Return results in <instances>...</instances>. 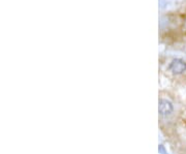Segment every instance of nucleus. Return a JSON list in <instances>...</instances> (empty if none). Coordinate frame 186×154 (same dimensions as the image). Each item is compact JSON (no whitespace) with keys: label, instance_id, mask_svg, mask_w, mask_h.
Here are the masks:
<instances>
[{"label":"nucleus","instance_id":"3","mask_svg":"<svg viewBox=\"0 0 186 154\" xmlns=\"http://www.w3.org/2000/svg\"><path fill=\"white\" fill-rule=\"evenodd\" d=\"M183 31L186 32V16L184 18V21H183Z\"/></svg>","mask_w":186,"mask_h":154},{"label":"nucleus","instance_id":"1","mask_svg":"<svg viewBox=\"0 0 186 154\" xmlns=\"http://www.w3.org/2000/svg\"><path fill=\"white\" fill-rule=\"evenodd\" d=\"M170 69L176 75L183 73L186 70V62L182 59H174L170 64Z\"/></svg>","mask_w":186,"mask_h":154},{"label":"nucleus","instance_id":"2","mask_svg":"<svg viewBox=\"0 0 186 154\" xmlns=\"http://www.w3.org/2000/svg\"><path fill=\"white\" fill-rule=\"evenodd\" d=\"M159 112L162 116H167L173 112V104L166 99L160 100L159 103Z\"/></svg>","mask_w":186,"mask_h":154}]
</instances>
